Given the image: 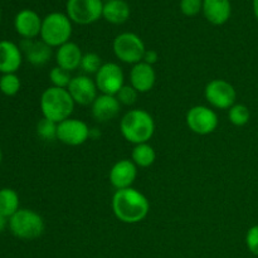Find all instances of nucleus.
Wrapping results in <instances>:
<instances>
[{
    "label": "nucleus",
    "instance_id": "1",
    "mask_svg": "<svg viewBox=\"0 0 258 258\" xmlns=\"http://www.w3.org/2000/svg\"><path fill=\"white\" fill-rule=\"evenodd\" d=\"M112 211L116 218L122 223L135 224L148 217L150 203L143 193L131 186L115 191L112 197Z\"/></svg>",
    "mask_w": 258,
    "mask_h": 258
},
{
    "label": "nucleus",
    "instance_id": "2",
    "mask_svg": "<svg viewBox=\"0 0 258 258\" xmlns=\"http://www.w3.org/2000/svg\"><path fill=\"white\" fill-rule=\"evenodd\" d=\"M120 131L123 138L131 144H145L155 133V122L148 111L135 108L122 116L120 121Z\"/></svg>",
    "mask_w": 258,
    "mask_h": 258
},
{
    "label": "nucleus",
    "instance_id": "3",
    "mask_svg": "<svg viewBox=\"0 0 258 258\" xmlns=\"http://www.w3.org/2000/svg\"><path fill=\"white\" fill-rule=\"evenodd\" d=\"M75 101L67 88L49 87L40 96L43 117L59 123L71 117L75 110Z\"/></svg>",
    "mask_w": 258,
    "mask_h": 258
},
{
    "label": "nucleus",
    "instance_id": "4",
    "mask_svg": "<svg viewBox=\"0 0 258 258\" xmlns=\"http://www.w3.org/2000/svg\"><path fill=\"white\" fill-rule=\"evenodd\" d=\"M9 229L17 238L35 239L44 232L45 224L42 217L30 209H19L8 221Z\"/></svg>",
    "mask_w": 258,
    "mask_h": 258
},
{
    "label": "nucleus",
    "instance_id": "5",
    "mask_svg": "<svg viewBox=\"0 0 258 258\" xmlns=\"http://www.w3.org/2000/svg\"><path fill=\"white\" fill-rule=\"evenodd\" d=\"M72 35V23L68 15L62 13H52L42 22L40 38L49 47H60L70 42Z\"/></svg>",
    "mask_w": 258,
    "mask_h": 258
},
{
    "label": "nucleus",
    "instance_id": "6",
    "mask_svg": "<svg viewBox=\"0 0 258 258\" xmlns=\"http://www.w3.org/2000/svg\"><path fill=\"white\" fill-rule=\"evenodd\" d=\"M145 50L143 39L135 33H122L113 40V53L117 59L127 64L143 62Z\"/></svg>",
    "mask_w": 258,
    "mask_h": 258
},
{
    "label": "nucleus",
    "instance_id": "7",
    "mask_svg": "<svg viewBox=\"0 0 258 258\" xmlns=\"http://www.w3.org/2000/svg\"><path fill=\"white\" fill-rule=\"evenodd\" d=\"M103 3L101 0H68L67 15L71 22L81 25L92 24L102 17Z\"/></svg>",
    "mask_w": 258,
    "mask_h": 258
},
{
    "label": "nucleus",
    "instance_id": "8",
    "mask_svg": "<svg viewBox=\"0 0 258 258\" xmlns=\"http://www.w3.org/2000/svg\"><path fill=\"white\" fill-rule=\"evenodd\" d=\"M204 96L209 105L218 110H229L237 98L233 86L224 80H212L207 83Z\"/></svg>",
    "mask_w": 258,
    "mask_h": 258
},
{
    "label": "nucleus",
    "instance_id": "9",
    "mask_svg": "<svg viewBox=\"0 0 258 258\" xmlns=\"http://www.w3.org/2000/svg\"><path fill=\"white\" fill-rule=\"evenodd\" d=\"M96 86L102 95L116 96L125 86V76L122 68L117 63H103L95 77Z\"/></svg>",
    "mask_w": 258,
    "mask_h": 258
},
{
    "label": "nucleus",
    "instance_id": "10",
    "mask_svg": "<svg viewBox=\"0 0 258 258\" xmlns=\"http://www.w3.org/2000/svg\"><path fill=\"white\" fill-rule=\"evenodd\" d=\"M185 121L190 131L198 135H209L218 126V116L207 106H194L186 112Z\"/></svg>",
    "mask_w": 258,
    "mask_h": 258
},
{
    "label": "nucleus",
    "instance_id": "11",
    "mask_svg": "<svg viewBox=\"0 0 258 258\" xmlns=\"http://www.w3.org/2000/svg\"><path fill=\"white\" fill-rule=\"evenodd\" d=\"M91 138V130L85 121L67 118L58 123L57 140L70 146H80Z\"/></svg>",
    "mask_w": 258,
    "mask_h": 258
},
{
    "label": "nucleus",
    "instance_id": "12",
    "mask_svg": "<svg viewBox=\"0 0 258 258\" xmlns=\"http://www.w3.org/2000/svg\"><path fill=\"white\" fill-rule=\"evenodd\" d=\"M67 90L75 103L81 106L92 105L93 101L97 98L98 88L95 81L91 80L88 76L82 75L73 77Z\"/></svg>",
    "mask_w": 258,
    "mask_h": 258
},
{
    "label": "nucleus",
    "instance_id": "13",
    "mask_svg": "<svg viewBox=\"0 0 258 258\" xmlns=\"http://www.w3.org/2000/svg\"><path fill=\"white\" fill-rule=\"evenodd\" d=\"M138 176V166L133 160L122 159L118 160L110 170V183L116 190L127 189L133 186Z\"/></svg>",
    "mask_w": 258,
    "mask_h": 258
},
{
    "label": "nucleus",
    "instance_id": "14",
    "mask_svg": "<svg viewBox=\"0 0 258 258\" xmlns=\"http://www.w3.org/2000/svg\"><path fill=\"white\" fill-rule=\"evenodd\" d=\"M20 50L28 62L37 67L47 64L52 57V47L43 40L24 39L20 43Z\"/></svg>",
    "mask_w": 258,
    "mask_h": 258
},
{
    "label": "nucleus",
    "instance_id": "15",
    "mask_svg": "<svg viewBox=\"0 0 258 258\" xmlns=\"http://www.w3.org/2000/svg\"><path fill=\"white\" fill-rule=\"evenodd\" d=\"M42 22L39 15L30 9H24L19 12L15 17L14 27L18 34L22 35L24 39H34L40 35Z\"/></svg>",
    "mask_w": 258,
    "mask_h": 258
},
{
    "label": "nucleus",
    "instance_id": "16",
    "mask_svg": "<svg viewBox=\"0 0 258 258\" xmlns=\"http://www.w3.org/2000/svg\"><path fill=\"white\" fill-rule=\"evenodd\" d=\"M156 73L153 66L145 62L136 63L130 71V85L139 93H146L155 86Z\"/></svg>",
    "mask_w": 258,
    "mask_h": 258
},
{
    "label": "nucleus",
    "instance_id": "17",
    "mask_svg": "<svg viewBox=\"0 0 258 258\" xmlns=\"http://www.w3.org/2000/svg\"><path fill=\"white\" fill-rule=\"evenodd\" d=\"M91 106H92L91 111L93 118L98 122H107L118 115L121 103L118 102L116 96L100 95Z\"/></svg>",
    "mask_w": 258,
    "mask_h": 258
},
{
    "label": "nucleus",
    "instance_id": "18",
    "mask_svg": "<svg viewBox=\"0 0 258 258\" xmlns=\"http://www.w3.org/2000/svg\"><path fill=\"white\" fill-rule=\"evenodd\" d=\"M23 62V53L15 43L10 40L0 42V73H15Z\"/></svg>",
    "mask_w": 258,
    "mask_h": 258
},
{
    "label": "nucleus",
    "instance_id": "19",
    "mask_svg": "<svg viewBox=\"0 0 258 258\" xmlns=\"http://www.w3.org/2000/svg\"><path fill=\"white\" fill-rule=\"evenodd\" d=\"M82 57V50L73 42H67L66 44L60 45L55 52L57 66L68 71V72H72V71H76L81 67Z\"/></svg>",
    "mask_w": 258,
    "mask_h": 258
},
{
    "label": "nucleus",
    "instance_id": "20",
    "mask_svg": "<svg viewBox=\"0 0 258 258\" xmlns=\"http://www.w3.org/2000/svg\"><path fill=\"white\" fill-rule=\"evenodd\" d=\"M203 13L209 23L222 25L231 18L232 7L229 0H203Z\"/></svg>",
    "mask_w": 258,
    "mask_h": 258
},
{
    "label": "nucleus",
    "instance_id": "21",
    "mask_svg": "<svg viewBox=\"0 0 258 258\" xmlns=\"http://www.w3.org/2000/svg\"><path fill=\"white\" fill-rule=\"evenodd\" d=\"M102 17L111 24H122L130 17V7L125 0H108L103 4Z\"/></svg>",
    "mask_w": 258,
    "mask_h": 258
},
{
    "label": "nucleus",
    "instance_id": "22",
    "mask_svg": "<svg viewBox=\"0 0 258 258\" xmlns=\"http://www.w3.org/2000/svg\"><path fill=\"white\" fill-rule=\"evenodd\" d=\"M19 211V196L14 189H0V213L5 218H10Z\"/></svg>",
    "mask_w": 258,
    "mask_h": 258
},
{
    "label": "nucleus",
    "instance_id": "23",
    "mask_svg": "<svg viewBox=\"0 0 258 258\" xmlns=\"http://www.w3.org/2000/svg\"><path fill=\"white\" fill-rule=\"evenodd\" d=\"M131 159H133L134 164L140 168H149L153 165L156 160V153L151 145L148 143L139 144L135 145L133 149V154H131Z\"/></svg>",
    "mask_w": 258,
    "mask_h": 258
},
{
    "label": "nucleus",
    "instance_id": "24",
    "mask_svg": "<svg viewBox=\"0 0 258 258\" xmlns=\"http://www.w3.org/2000/svg\"><path fill=\"white\" fill-rule=\"evenodd\" d=\"M20 78L18 77L17 73H7L0 77V91L5 96H15L20 90Z\"/></svg>",
    "mask_w": 258,
    "mask_h": 258
},
{
    "label": "nucleus",
    "instance_id": "25",
    "mask_svg": "<svg viewBox=\"0 0 258 258\" xmlns=\"http://www.w3.org/2000/svg\"><path fill=\"white\" fill-rule=\"evenodd\" d=\"M228 118L234 126H244L248 123L249 118H251V112H249L248 107L242 103H234L228 112Z\"/></svg>",
    "mask_w": 258,
    "mask_h": 258
},
{
    "label": "nucleus",
    "instance_id": "26",
    "mask_svg": "<svg viewBox=\"0 0 258 258\" xmlns=\"http://www.w3.org/2000/svg\"><path fill=\"white\" fill-rule=\"evenodd\" d=\"M58 123L43 117L37 125V134L40 139L45 141L57 140Z\"/></svg>",
    "mask_w": 258,
    "mask_h": 258
},
{
    "label": "nucleus",
    "instance_id": "27",
    "mask_svg": "<svg viewBox=\"0 0 258 258\" xmlns=\"http://www.w3.org/2000/svg\"><path fill=\"white\" fill-rule=\"evenodd\" d=\"M72 78L73 77L71 76V72L58 67V66L53 67L49 72V80L50 82H52L53 87L68 88Z\"/></svg>",
    "mask_w": 258,
    "mask_h": 258
},
{
    "label": "nucleus",
    "instance_id": "28",
    "mask_svg": "<svg viewBox=\"0 0 258 258\" xmlns=\"http://www.w3.org/2000/svg\"><path fill=\"white\" fill-rule=\"evenodd\" d=\"M102 59L96 53H86L82 57V62H81V68L85 71V73L88 75H96L101 67H102Z\"/></svg>",
    "mask_w": 258,
    "mask_h": 258
},
{
    "label": "nucleus",
    "instance_id": "29",
    "mask_svg": "<svg viewBox=\"0 0 258 258\" xmlns=\"http://www.w3.org/2000/svg\"><path fill=\"white\" fill-rule=\"evenodd\" d=\"M139 92L133 87L131 85H125L116 95V98L118 100V102L121 105L125 106H133L134 103L138 100Z\"/></svg>",
    "mask_w": 258,
    "mask_h": 258
},
{
    "label": "nucleus",
    "instance_id": "30",
    "mask_svg": "<svg viewBox=\"0 0 258 258\" xmlns=\"http://www.w3.org/2000/svg\"><path fill=\"white\" fill-rule=\"evenodd\" d=\"M180 10L186 17H196L203 10V0H181Z\"/></svg>",
    "mask_w": 258,
    "mask_h": 258
},
{
    "label": "nucleus",
    "instance_id": "31",
    "mask_svg": "<svg viewBox=\"0 0 258 258\" xmlns=\"http://www.w3.org/2000/svg\"><path fill=\"white\" fill-rule=\"evenodd\" d=\"M246 246L251 253L258 256V224L251 227L246 234Z\"/></svg>",
    "mask_w": 258,
    "mask_h": 258
},
{
    "label": "nucleus",
    "instance_id": "32",
    "mask_svg": "<svg viewBox=\"0 0 258 258\" xmlns=\"http://www.w3.org/2000/svg\"><path fill=\"white\" fill-rule=\"evenodd\" d=\"M158 59H159V54L156 50H154V49H146L145 50L143 62L148 63V64H150V66H154L156 62H158Z\"/></svg>",
    "mask_w": 258,
    "mask_h": 258
},
{
    "label": "nucleus",
    "instance_id": "33",
    "mask_svg": "<svg viewBox=\"0 0 258 258\" xmlns=\"http://www.w3.org/2000/svg\"><path fill=\"white\" fill-rule=\"evenodd\" d=\"M7 222H8L7 218L0 213V233H2V232L5 229V227H7Z\"/></svg>",
    "mask_w": 258,
    "mask_h": 258
},
{
    "label": "nucleus",
    "instance_id": "34",
    "mask_svg": "<svg viewBox=\"0 0 258 258\" xmlns=\"http://www.w3.org/2000/svg\"><path fill=\"white\" fill-rule=\"evenodd\" d=\"M253 12L256 18L258 19V0H253Z\"/></svg>",
    "mask_w": 258,
    "mask_h": 258
},
{
    "label": "nucleus",
    "instance_id": "35",
    "mask_svg": "<svg viewBox=\"0 0 258 258\" xmlns=\"http://www.w3.org/2000/svg\"><path fill=\"white\" fill-rule=\"evenodd\" d=\"M2 158H3V154H2V150H0V163H2Z\"/></svg>",
    "mask_w": 258,
    "mask_h": 258
},
{
    "label": "nucleus",
    "instance_id": "36",
    "mask_svg": "<svg viewBox=\"0 0 258 258\" xmlns=\"http://www.w3.org/2000/svg\"><path fill=\"white\" fill-rule=\"evenodd\" d=\"M0 19H2V14H0Z\"/></svg>",
    "mask_w": 258,
    "mask_h": 258
}]
</instances>
